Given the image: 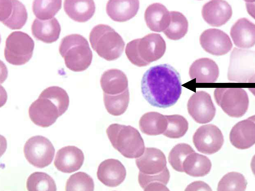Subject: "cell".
<instances>
[{"mask_svg": "<svg viewBox=\"0 0 255 191\" xmlns=\"http://www.w3.org/2000/svg\"><path fill=\"white\" fill-rule=\"evenodd\" d=\"M180 76L173 66L163 64L152 66L142 77V94L151 105L165 108L174 105L182 92Z\"/></svg>", "mask_w": 255, "mask_h": 191, "instance_id": "1", "label": "cell"}, {"mask_svg": "<svg viewBox=\"0 0 255 191\" xmlns=\"http://www.w3.org/2000/svg\"><path fill=\"white\" fill-rule=\"evenodd\" d=\"M69 101L67 92L62 88L55 86L48 87L29 106V118L36 125L48 127L66 111Z\"/></svg>", "mask_w": 255, "mask_h": 191, "instance_id": "2", "label": "cell"}, {"mask_svg": "<svg viewBox=\"0 0 255 191\" xmlns=\"http://www.w3.org/2000/svg\"><path fill=\"white\" fill-rule=\"evenodd\" d=\"M166 49V42L163 37L159 34L152 33L128 42L125 52L131 63L142 67L160 58Z\"/></svg>", "mask_w": 255, "mask_h": 191, "instance_id": "3", "label": "cell"}, {"mask_svg": "<svg viewBox=\"0 0 255 191\" xmlns=\"http://www.w3.org/2000/svg\"><path fill=\"white\" fill-rule=\"evenodd\" d=\"M59 52L66 67L74 72L86 69L90 65L93 54L87 40L80 34L67 35L61 40Z\"/></svg>", "mask_w": 255, "mask_h": 191, "instance_id": "4", "label": "cell"}, {"mask_svg": "<svg viewBox=\"0 0 255 191\" xmlns=\"http://www.w3.org/2000/svg\"><path fill=\"white\" fill-rule=\"evenodd\" d=\"M106 132L113 146L125 157L137 158L144 153L145 146L143 140L134 127L114 123L108 127Z\"/></svg>", "mask_w": 255, "mask_h": 191, "instance_id": "5", "label": "cell"}, {"mask_svg": "<svg viewBox=\"0 0 255 191\" xmlns=\"http://www.w3.org/2000/svg\"><path fill=\"white\" fill-rule=\"evenodd\" d=\"M92 48L106 60H115L121 55L125 43L121 36L110 26L100 24L94 26L89 36Z\"/></svg>", "mask_w": 255, "mask_h": 191, "instance_id": "6", "label": "cell"}, {"mask_svg": "<svg viewBox=\"0 0 255 191\" xmlns=\"http://www.w3.org/2000/svg\"><path fill=\"white\" fill-rule=\"evenodd\" d=\"M255 74V51L234 47L230 54L228 80L240 83L252 82Z\"/></svg>", "mask_w": 255, "mask_h": 191, "instance_id": "7", "label": "cell"}, {"mask_svg": "<svg viewBox=\"0 0 255 191\" xmlns=\"http://www.w3.org/2000/svg\"><path fill=\"white\" fill-rule=\"evenodd\" d=\"M34 47V41L28 34L20 31L13 32L6 40L4 51L5 60L15 65L25 64L31 58Z\"/></svg>", "mask_w": 255, "mask_h": 191, "instance_id": "8", "label": "cell"}, {"mask_svg": "<svg viewBox=\"0 0 255 191\" xmlns=\"http://www.w3.org/2000/svg\"><path fill=\"white\" fill-rule=\"evenodd\" d=\"M217 104L230 116L240 117L247 111L249 100L247 92L241 88H217L214 92Z\"/></svg>", "mask_w": 255, "mask_h": 191, "instance_id": "9", "label": "cell"}, {"mask_svg": "<svg viewBox=\"0 0 255 191\" xmlns=\"http://www.w3.org/2000/svg\"><path fill=\"white\" fill-rule=\"evenodd\" d=\"M23 152L27 161L35 167L43 168L50 164L55 149L50 141L41 135L33 136L25 143Z\"/></svg>", "mask_w": 255, "mask_h": 191, "instance_id": "10", "label": "cell"}, {"mask_svg": "<svg viewBox=\"0 0 255 191\" xmlns=\"http://www.w3.org/2000/svg\"><path fill=\"white\" fill-rule=\"evenodd\" d=\"M192 140L199 152L208 155L213 154L220 150L224 141L221 130L212 124L199 127L193 134Z\"/></svg>", "mask_w": 255, "mask_h": 191, "instance_id": "11", "label": "cell"}, {"mask_svg": "<svg viewBox=\"0 0 255 191\" xmlns=\"http://www.w3.org/2000/svg\"><path fill=\"white\" fill-rule=\"evenodd\" d=\"M187 106L189 114L198 123H208L215 115L216 109L211 96L204 91L194 93L189 98Z\"/></svg>", "mask_w": 255, "mask_h": 191, "instance_id": "12", "label": "cell"}, {"mask_svg": "<svg viewBox=\"0 0 255 191\" xmlns=\"http://www.w3.org/2000/svg\"><path fill=\"white\" fill-rule=\"evenodd\" d=\"M201 46L207 52L213 55H224L231 50L233 44L229 36L216 28L205 30L199 37Z\"/></svg>", "mask_w": 255, "mask_h": 191, "instance_id": "13", "label": "cell"}, {"mask_svg": "<svg viewBox=\"0 0 255 191\" xmlns=\"http://www.w3.org/2000/svg\"><path fill=\"white\" fill-rule=\"evenodd\" d=\"M27 13L24 5L17 0H0V21L9 28L19 29L26 23Z\"/></svg>", "mask_w": 255, "mask_h": 191, "instance_id": "14", "label": "cell"}, {"mask_svg": "<svg viewBox=\"0 0 255 191\" xmlns=\"http://www.w3.org/2000/svg\"><path fill=\"white\" fill-rule=\"evenodd\" d=\"M135 162L139 172L145 175L158 174L168 169L165 155L160 150L155 148H146Z\"/></svg>", "mask_w": 255, "mask_h": 191, "instance_id": "15", "label": "cell"}, {"mask_svg": "<svg viewBox=\"0 0 255 191\" xmlns=\"http://www.w3.org/2000/svg\"><path fill=\"white\" fill-rule=\"evenodd\" d=\"M232 144L240 149H248L255 143V115L241 121L232 127L229 134Z\"/></svg>", "mask_w": 255, "mask_h": 191, "instance_id": "16", "label": "cell"}, {"mask_svg": "<svg viewBox=\"0 0 255 191\" xmlns=\"http://www.w3.org/2000/svg\"><path fill=\"white\" fill-rule=\"evenodd\" d=\"M84 160L82 151L74 146H68L58 151L54 161V165L59 171L70 173L79 170Z\"/></svg>", "mask_w": 255, "mask_h": 191, "instance_id": "17", "label": "cell"}, {"mask_svg": "<svg viewBox=\"0 0 255 191\" xmlns=\"http://www.w3.org/2000/svg\"><path fill=\"white\" fill-rule=\"evenodd\" d=\"M97 175L98 179L108 187H116L123 182L126 176V168L119 160L109 159L98 166Z\"/></svg>", "mask_w": 255, "mask_h": 191, "instance_id": "18", "label": "cell"}, {"mask_svg": "<svg viewBox=\"0 0 255 191\" xmlns=\"http://www.w3.org/2000/svg\"><path fill=\"white\" fill-rule=\"evenodd\" d=\"M202 17L210 25L219 27L231 18L232 10L230 5L224 0H211L205 3L201 10Z\"/></svg>", "mask_w": 255, "mask_h": 191, "instance_id": "19", "label": "cell"}, {"mask_svg": "<svg viewBox=\"0 0 255 191\" xmlns=\"http://www.w3.org/2000/svg\"><path fill=\"white\" fill-rule=\"evenodd\" d=\"M230 35L235 45L243 49L250 48L255 43V25L246 18L238 20L231 27Z\"/></svg>", "mask_w": 255, "mask_h": 191, "instance_id": "20", "label": "cell"}, {"mask_svg": "<svg viewBox=\"0 0 255 191\" xmlns=\"http://www.w3.org/2000/svg\"><path fill=\"white\" fill-rule=\"evenodd\" d=\"M189 73L191 80L196 78V83H213L218 77L219 70L214 61L208 58H202L193 62Z\"/></svg>", "mask_w": 255, "mask_h": 191, "instance_id": "21", "label": "cell"}, {"mask_svg": "<svg viewBox=\"0 0 255 191\" xmlns=\"http://www.w3.org/2000/svg\"><path fill=\"white\" fill-rule=\"evenodd\" d=\"M100 82L103 93L110 95L121 94L128 90L127 77L123 71L111 69L104 71Z\"/></svg>", "mask_w": 255, "mask_h": 191, "instance_id": "22", "label": "cell"}, {"mask_svg": "<svg viewBox=\"0 0 255 191\" xmlns=\"http://www.w3.org/2000/svg\"><path fill=\"white\" fill-rule=\"evenodd\" d=\"M139 7L138 0H109L106 10L109 16L114 21H126L137 14Z\"/></svg>", "mask_w": 255, "mask_h": 191, "instance_id": "23", "label": "cell"}, {"mask_svg": "<svg viewBox=\"0 0 255 191\" xmlns=\"http://www.w3.org/2000/svg\"><path fill=\"white\" fill-rule=\"evenodd\" d=\"M31 29L32 35L35 38L47 43L56 41L61 30L58 21L54 17L46 20L36 18L32 23Z\"/></svg>", "mask_w": 255, "mask_h": 191, "instance_id": "24", "label": "cell"}, {"mask_svg": "<svg viewBox=\"0 0 255 191\" xmlns=\"http://www.w3.org/2000/svg\"><path fill=\"white\" fill-rule=\"evenodd\" d=\"M144 18L147 25L151 30L158 32H163L169 22V11L162 4L154 3L146 8Z\"/></svg>", "mask_w": 255, "mask_h": 191, "instance_id": "25", "label": "cell"}, {"mask_svg": "<svg viewBox=\"0 0 255 191\" xmlns=\"http://www.w3.org/2000/svg\"><path fill=\"white\" fill-rule=\"evenodd\" d=\"M64 10L68 16L74 21L84 22L94 15L95 6L93 0H65Z\"/></svg>", "mask_w": 255, "mask_h": 191, "instance_id": "26", "label": "cell"}, {"mask_svg": "<svg viewBox=\"0 0 255 191\" xmlns=\"http://www.w3.org/2000/svg\"><path fill=\"white\" fill-rule=\"evenodd\" d=\"M212 163L206 156L196 153L190 154L183 164L184 172L193 177L204 176L210 172Z\"/></svg>", "mask_w": 255, "mask_h": 191, "instance_id": "27", "label": "cell"}, {"mask_svg": "<svg viewBox=\"0 0 255 191\" xmlns=\"http://www.w3.org/2000/svg\"><path fill=\"white\" fill-rule=\"evenodd\" d=\"M139 125L143 133L156 135L163 134L166 129L167 122L165 115L157 112H150L142 116Z\"/></svg>", "mask_w": 255, "mask_h": 191, "instance_id": "28", "label": "cell"}, {"mask_svg": "<svg viewBox=\"0 0 255 191\" xmlns=\"http://www.w3.org/2000/svg\"><path fill=\"white\" fill-rule=\"evenodd\" d=\"M170 19L168 27L163 32L167 38L177 40L183 37L188 30V22L182 13L176 11H169Z\"/></svg>", "mask_w": 255, "mask_h": 191, "instance_id": "29", "label": "cell"}, {"mask_svg": "<svg viewBox=\"0 0 255 191\" xmlns=\"http://www.w3.org/2000/svg\"><path fill=\"white\" fill-rule=\"evenodd\" d=\"M103 101L107 112L114 116L123 114L126 110L129 101V89L116 95H110L103 93Z\"/></svg>", "mask_w": 255, "mask_h": 191, "instance_id": "30", "label": "cell"}, {"mask_svg": "<svg viewBox=\"0 0 255 191\" xmlns=\"http://www.w3.org/2000/svg\"><path fill=\"white\" fill-rule=\"evenodd\" d=\"M28 191H56L55 182L50 176L46 173L35 172L31 174L26 182Z\"/></svg>", "mask_w": 255, "mask_h": 191, "instance_id": "31", "label": "cell"}, {"mask_svg": "<svg viewBox=\"0 0 255 191\" xmlns=\"http://www.w3.org/2000/svg\"><path fill=\"white\" fill-rule=\"evenodd\" d=\"M61 0H35L32 3L33 12L36 18L42 20L51 19L62 7Z\"/></svg>", "mask_w": 255, "mask_h": 191, "instance_id": "32", "label": "cell"}, {"mask_svg": "<svg viewBox=\"0 0 255 191\" xmlns=\"http://www.w3.org/2000/svg\"><path fill=\"white\" fill-rule=\"evenodd\" d=\"M167 122L163 134L171 138H178L184 136L188 129V123L183 116L178 114L165 115Z\"/></svg>", "mask_w": 255, "mask_h": 191, "instance_id": "33", "label": "cell"}, {"mask_svg": "<svg viewBox=\"0 0 255 191\" xmlns=\"http://www.w3.org/2000/svg\"><path fill=\"white\" fill-rule=\"evenodd\" d=\"M247 184V180L241 173L236 172H228L219 182L217 191H245Z\"/></svg>", "mask_w": 255, "mask_h": 191, "instance_id": "34", "label": "cell"}, {"mask_svg": "<svg viewBox=\"0 0 255 191\" xmlns=\"http://www.w3.org/2000/svg\"><path fill=\"white\" fill-rule=\"evenodd\" d=\"M94 184L92 178L86 173L79 172L72 175L67 179L65 191H93Z\"/></svg>", "mask_w": 255, "mask_h": 191, "instance_id": "35", "label": "cell"}, {"mask_svg": "<svg viewBox=\"0 0 255 191\" xmlns=\"http://www.w3.org/2000/svg\"><path fill=\"white\" fill-rule=\"evenodd\" d=\"M195 151L189 145L185 143L178 144L169 153L168 160L172 167L179 172H184L183 163L187 156Z\"/></svg>", "mask_w": 255, "mask_h": 191, "instance_id": "36", "label": "cell"}, {"mask_svg": "<svg viewBox=\"0 0 255 191\" xmlns=\"http://www.w3.org/2000/svg\"><path fill=\"white\" fill-rule=\"evenodd\" d=\"M170 178L168 169L160 174L153 175H148L139 172L138 180L139 184L144 191L150 186L156 183H161L166 185Z\"/></svg>", "mask_w": 255, "mask_h": 191, "instance_id": "37", "label": "cell"}, {"mask_svg": "<svg viewBox=\"0 0 255 191\" xmlns=\"http://www.w3.org/2000/svg\"><path fill=\"white\" fill-rule=\"evenodd\" d=\"M185 191H212L211 188L204 182L200 181H194L188 185Z\"/></svg>", "mask_w": 255, "mask_h": 191, "instance_id": "38", "label": "cell"}]
</instances>
